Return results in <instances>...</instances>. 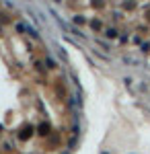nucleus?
<instances>
[{
    "mask_svg": "<svg viewBox=\"0 0 150 154\" xmlns=\"http://www.w3.org/2000/svg\"><path fill=\"white\" fill-rule=\"evenodd\" d=\"M47 130H49L47 123H41V125H39V131H41V134H47Z\"/></svg>",
    "mask_w": 150,
    "mask_h": 154,
    "instance_id": "nucleus-1",
    "label": "nucleus"
},
{
    "mask_svg": "<svg viewBox=\"0 0 150 154\" xmlns=\"http://www.w3.org/2000/svg\"><path fill=\"white\" fill-rule=\"evenodd\" d=\"M146 14H148V17H150V11H146Z\"/></svg>",
    "mask_w": 150,
    "mask_h": 154,
    "instance_id": "nucleus-2",
    "label": "nucleus"
}]
</instances>
